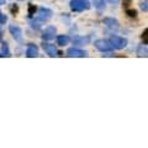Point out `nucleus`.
<instances>
[{
    "instance_id": "1",
    "label": "nucleus",
    "mask_w": 148,
    "mask_h": 148,
    "mask_svg": "<svg viewBox=\"0 0 148 148\" xmlns=\"http://www.w3.org/2000/svg\"><path fill=\"white\" fill-rule=\"evenodd\" d=\"M69 6H71L72 11H84V10H89L90 9V3L88 0H72L69 3Z\"/></svg>"
},
{
    "instance_id": "2",
    "label": "nucleus",
    "mask_w": 148,
    "mask_h": 148,
    "mask_svg": "<svg viewBox=\"0 0 148 148\" xmlns=\"http://www.w3.org/2000/svg\"><path fill=\"white\" fill-rule=\"evenodd\" d=\"M109 41H110V43L112 45L114 49H122V48H125L127 46V40L123 38V37L116 36V35L110 36Z\"/></svg>"
},
{
    "instance_id": "3",
    "label": "nucleus",
    "mask_w": 148,
    "mask_h": 148,
    "mask_svg": "<svg viewBox=\"0 0 148 148\" xmlns=\"http://www.w3.org/2000/svg\"><path fill=\"white\" fill-rule=\"evenodd\" d=\"M94 46L100 52H111V51L114 49L112 45L110 43V41H106V40H96L94 42Z\"/></svg>"
},
{
    "instance_id": "4",
    "label": "nucleus",
    "mask_w": 148,
    "mask_h": 148,
    "mask_svg": "<svg viewBox=\"0 0 148 148\" xmlns=\"http://www.w3.org/2000/svg\"><path fill=\"white\" fill-rule=\"evenodd\" d=\"M53 12L51 9L48 8H40L38 9V15H37V18L40 21H48L51 17H52Z\"/></svg>"
},
{
    "instance_id": "5",
    "label": "nucleus",
    "mask_w": 148,
    "mask_h": 148,
    "mask_svg": "<svg viewBox=\"0 0 148 148\" xmlns=\"http://www.w3.org/2000/svg\"><path fill=\"white\" fill-rule=\"evenodd\" d=\"M86 52L83 49L79 48H68L67 51V57H71V58H83V57H86Z\"/></svg>"
},
{
    "instance_id": "6",
    "label": "nucleus",
    "mask_w": 148,
    "mask_h": 148,
    "mask_svg": "<svg viewBox=\"0 0 148 148\" xmlns=\"http://www.w3.org/2000/svg\"><path fill=\"white\" fill-rule=\"evenodd\" d=\"M9 31H10L12 38L15 41H18V42H20L22 40V30L17 25H10L9 26Z\"/></svg>"
},
{
    "instance_id": "7",
    "label": "nucleus",
    "mask_w": 148,
    "mask_h": 148,
    "mask_svg": "<svg viewBox=\"0 0 148 148\" xmlns=\"http://www.w3.org/2000/svg\"><path fill=\"white\" fill-rule=\"evenodd\" d=\"M54 35H56V27L54 26H48V27H46V30L43 31L42 40L43 41H51V40L54 38Z\"/></svg>"
},
{
    "instance_id": "8",
    "label": "nucleus",
    "mask_w": 148,
    "mask_h": 148,
    "mask_svg": "<svg viewBox=\"0 0 148 148\" xmlns=\"http://www.w3.org/2000/svg\"><path fill=\"white\" fill-rule=\"evenodd\" d=\"M42 48L45 49V52L47 53L49 57H56L57 56V48H56V46L52 45V43H47V42H43L42 43Z\"/></svg>"
},
{
    "instance_id": "9",
    "label": "nucleus",
    "mask_w": 148,
    "mask_h": 148,
    "mask_svg": "<svg viewBox=\"0 0 148 148\" xmlns=\"http://www.w3.org/2000/svg\"><path fill=\"white\" fill-rule=\"evenodd\" d=\"M38 56V47L34 43H30L27 46V49H26V57L29 58H35Z\"/></svg>"
},
{
    "instance_id": "10",
    "label": "nucleus",
    "mask_w": 148,
    "mask_h": 148,
    "mask_svg": "<svg viewBox=\"0 0 148 148\" xmlns=\"http://www.w3.org/2000/svg\"><path fill=\"white\" fill-rule=\"evenodd\" d=\"M103 22L109 27L111 30H117L119 29V21L116 18H112V17H105Z\"/></svg>"
},
{
    "instance_id": "11",
    "label": "nucleus",
    "mask_w": 148,
    "mask_h": 148,
    "mask_svg": "<svg viewBox=\"0 0 148 148\" xmlns=\"http://www.w3.org/2000/svg\"><path fill=\"white\" fill-rule=\"evenodd\" d=\"M137 56L138 57H148V47L145 45L140 46L137 48Z\"/></svg>"
},
{
    "instance_id": "12",
    "label": "nucleus",
    "mask_w": 148,
    "mask_h": 148,
    "mask_svg": "<svg viewBox=\"0 0 148 148\" xmlns=\"http://www.w3.org/2000/svg\"><path fill=\"white\" fill-rule=\"evenodd\" d=\"M68 42H69V37L67 35H59L57 37V43L59 46H66L68 45Z\"/></svg>"
},
{
    "instance_id": "13",
    "label": "nucleus",
    "mask_w": 148,
    "mask_h": 148,
    "mask_svg": "<svg viewBox=\"0 0 148 148\" xmlns=\"http://www.w3.org/2000/svg\"><path fill=\"white\" fill-rule=\"evenodd\" d=\"M92 4H94L95 9H98L99 11L105 9V0H92Z\"/></svg>"
},
{
    "instance_id": "14",
    "label": "nucleus",
    "mask_w": 148,
    "mask_h": 148,
    "mask_svg": "<svg viewBox=\"0 0 148 148\" xmlns=\"http://www.w3.org/2000/svg\"><path fill=\"white\" fill-rule=\"evenodd\" d=\"M89 37H75V38H73V42L75 45H84L89 42Z\"/></svg>"
},
{
    "instance_id": "15",
    "label": "nucleus",
    "mask_w": 148,
    "mask_h": 148,
    "mask_svg": "<svg viewBox=\"0 0 148 148\" xmlns=\"http://www.w3.org/2000/svg\"><path fill=\"white\" fill-rule=\"evenodd\" d=\"M1 53L4 57H10V49H9V45L6 42H3L1 45Z\"/></svg>"
},
{
    "instance_id": "16",
    "label": "nucleus",
    "mask_w": 148,
    "mask_h": 148,
    "mask_svg": "<svg viewBox=\"0 0 148 148\" xmlns=\"http://www.w3.org/2000/svg\"><path fill=\"white\" fill-rule=\"evenodd\" d=\"M142 40H143V43L148 45V29L143 31V34H142Z\"/></svg>"
},
{
    "instance_id": "17",
    "label": "nucleus",
    "mask_w": 148,
    "mask_h": 148,
    "mask_svg": "<svg viewBox=\"0 0 148 148\" xmlns=\"http://www.w3.org/2000/svg\"><path fill=\"white\" fill-rule=\"evenodd\" d=\"M35 11H36V6L32 5V4H30V5H29V15L32 16L35 14Z\"/></svg>"
},
{
    "instance_id": "18",
    "label": "nucleus",
    "mask_w": 148,
    "mask_h": 148,
    "mask_svg": "<svg viewBox=\"0 0 148 148\" xmlns=\"http://www.w3.org/2000/svg\"><path fill=\"white\" fill-rule=\"evenodd\" d=\"M126 12H127V15L131 16V17H136L137 16V11L136 10H126Z\"/></svg>"
},
{
    "instance_id": "19",
    "label": "nucleus",
    "mask_w": 148,
    "mask_h": 148,
    "mask_svg": "<svg viewBox=\"0 0 148 148\" xmlns=\"http://www.w3.org/2000/svg\"><path fill=\"white\" fill-rule=\"evenodd\" d=\"M6 21H8V17H6V15H4V14L0 12V24H5Z\"/></svg>"
},
{
    "instance_id": "20",
    "label": "nucleus",
    "mask_w": 148,
    "mask_h": 148,
    "mask_svg": "<svg viewBox=\"0 0 148 148\" xmlns=\"http://www.w3.org/2000/svg\"><path fill=\"white\" fill-rule=\"evenodd\" d=\"M141 8H142V10H145V11L148 10V0H146V1H143L141 4Z\"/></svg>"
},
{
    "instance_id": "21",
    "label": "nucleus",
    "mask_w": 148,
    "mask_h": 148,
    "mask_svg": "<svg viewBox=\"0 0 148 148\" xmlns=\"http://www.w3.org/2000/svg\"><path fill=\"white\" fill-rule=\"evenodd\" d=\"M18 11V8L15 5V4H12L11 5V12H17Z\"/></svg>"
},
{
    "instance_id": "22",
    "label": "nucleus",
    "mask_w": 148,
    "mask_h": 148,
    "mask_svg": "<svg viewBox=\"0 0 148 148\" xmlns=\"http://www.w3.org/2000/svg\"><path fill=\"white\" fill-rule=\"evenodd\" d=\"M0 40H1V32H0Z\"/></svg>"
},
{
    "instance_id": "23",
    "label": "nucleus",
    "mask_w": 148,
    "mask_h": 148,
    "mask_svg": "<svg viewBox=\"0 0 148 148\" xmlns=\"http://www.w3.org/2000/svg\"><path fill=\"white\" fill-rule=\"evenodd\" d=\"M0 57H4V56H3V54H0Z\"/></svg>"
},
{
    "instance_id": "24",
    "label": "nucleus",
    "mask_w": 148,
    "mask_h": 148,
    "mask_svg": "<svg viewBox=\"0 0 148 148\" xmlns=\"http://www.w3.org/2000/svg\"><path fill=\"white\" fill-rule=\"evenodd\" d=\"M18 1H22V0H18Z\"/></svg>"
}]
</instances>
